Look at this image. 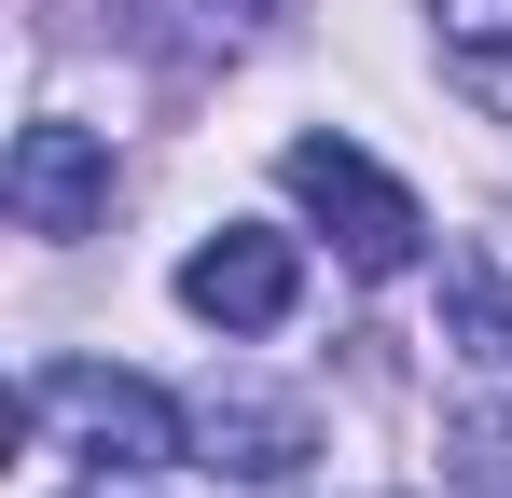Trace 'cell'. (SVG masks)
Returning a JSON list of instances; mask_svg holds the SVG:
<instances>
[{
  "label": "cell",
  "instance_id": "cell-1",
  "mask_svg": "<svg viewBox=\"0 0 512 498\" xmlns=\"http://www.w3.org/2000/svg\"><path fill=\"white\" fill-rule=\"evenodd\" d=\"M28 429H56L97 471H167L180 443H194V415H180L153 374H111V360H42V374H28Z\"/></svg>",
  "mask_w": 512,
  "mask_h": 498
},
{
  "label": "cell",
  "instance_id": "cell-2",
  "mask_svg": "<svg viewBox=\"0 0 512 498\" xmlns=\"http://www.w3.org/2000/svg\"><path fill=\"white\" fill-rule=\"evenodd\" d=\"M277 194H291V208L333 236L346 277H402V263H416V236H429L416 194L360 153V139H291V153H277Z\"/></svg>",
  "mask_w": 512,
  "mask_h": 498
},
{
  "label": "cell",
  "instance_id": "cell-3",
  "mask_svg": "<svg viewBox=\"0 0 512 498\" xmlns=\"http://www.w3.org/2000/svg\"><path fill=\"white\" fill-rule=\"evenodd\" d=\"M180 305L208 332H277L291 305H305V249L277 236V222H222V236L180 249Z\"/></svg>",
  "mask_w": 512,
  "mask_h": 498
},
{
  "label": "cell",
  "instance_id": "cell-4",
  "mask_svg": "<svg viewBox=\"0 0 512 498\" xmlns=\"http://www.w3.org/2000/svg\"><path fill=\"white\" fill-rule=\"evenodd\" d=\"M0 194H14L28 236H97V222H111V139L70 125V111H42V125L14 139V180H0Z\"/></svg>",
  "mask_w": 512,
  "mask_h": 498
},
{
  "label": "cell",
  "instance_id": "cell-5",
  "mask_svg": "<svg viewBox=\"0 0 512 498\" xmlns=\"http://www.w3.org/2000/svg\"><path fill=\"white\" fill-rule=\"evenodd\" d=\"M194 443H208V471H236V485H291V471L319 457V415L263 402V388H222V402L194 415Z\"/></svg>",
  "mask_w": 512,
  "mask_h": 498
},
{
  "label": "cell",
  "instance_id": "cell-6",
  "mask_svg": "<svg viewBox=\"0 0 512 498\" xmlns=\"http://www.w3.org/2000/svg\"><path fill=\"white\" fill-rule=\"evenodd\" d=\"M429 42H443V83L485 125H512V0H429Z\"/></svg>",
  "mask_w": 512,
  "mask_h": 498
},
{
  "label": "cell",
  "instance_id": "cell-7",
  "mask_svg": "<svg viewBox=\"0 0 512 498\" xmlns=\"http://www.w3.org/2000/svg\"><path fill=\"white\" fill-rule=\"evenodd\" d=\"M443 346H457L471 388L512 415V277L499 263H443Z\"/></svg>",
  "mask_w": 512,
  "mask_h": 498
},
{
  "label": "cell",
  "instance_id": "cell-8",
  "mask_svg": "<svg viewBox=\"0 0 512 498\" xmlns=\"http://www.w3.org/2000/svg\"><path fill=\"white\" fill-rule=\"evenodd\" d=\"M70 498H139V471H97V485H70Z\"/></svg>",
  "mask_w": 512,
  "mask_h": 498
}]
</instances>
